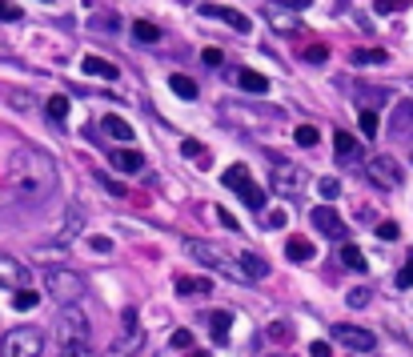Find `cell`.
Listing matches in <instances>:
<instances>
[{"instance_id":"obj_1","label":"cell","mask_w":413,"mask_h":357,"mask_svg":"<svg viewBox=\"0 0 413 357\" xmlns=\"http://www.w3.org/2000/svg\"><path fill=\"white\" fill-rule=\"evenodd\" d=\"M8 189L16 197H24V201H40V197L52 193V185H57V165L48 153L32 145H20L13 149V157H8Z\"/></svg>"},{"instance_id":"obj_2","label":"cell","mask_w":413,"mask_h":357,"mask_svg":"<svg viewBox=\"0 0 413 357\" xmlns=\"http://www.w3.org/2000/svg\"><path fill=\"white\" fill-rule=\"evenodd\" d=\"M57 349L68 354V357L89 354V317L77 309V301L61 309V321H57Z\"/></svg>"},{"instance_id":"obj_3","label":"cell","mask_w":413,"mask_h":357,"mask_svg":"<svg viewBox=\"0 0 413 357\" xmlns=\"http://www.w3.org/2000/svg\"><path fill=\"white\" fill-rule=\"evenodd\" d=\"M0 349H4V357H36V354H45V337L32 325H16V329L4 333Z\"/></svg>"},{"instance_id":"obj_4","label":"cell","mask_w":413,"mask_h":357,"mask_svg":"<svg viewBox=\"0 0 413 357\" xmlns=\"http://www.w3.org/2000/svg\"><path fill=\"white\" fill-rule=\"evenodd\" d=\"M305 185H309V173H305L297 161H285V157H277V161H273V193L301 197Z\"/></svg>"},{"instance_id":"obj_5","label":"cell","mask_w":413,"mask_h":357,"mask_svg":"<svg viewBox=\"0 0 413 357\" xmlns=\"http://www.w3.org/2000/svg\"><path fill=\"white\" fill-rule=\"evenodd\" d=\"M221 181L229 185V189H237V197L249 205V209H257V213L265 209V189H261V185L249 177V169H245V165H229Z\"/></svg>"},{"instance_id":"obj_6","label":"cell","mask_w":413,"mask_h":357,"mask_svg":"<svg viewBox=\"0 0 413 357\" xmlns=\"http://www.w3.org/2000/svg\"><path fill=\"white\" fill-rule=\"evenodd\" d=\"M45 289L57 305H73L80 293H84V277L73 273V269H52V273L45 277Z\"/></svg>"},{"instance_id":"obj_7","label":"cell","mask_w":413,"mask_h":357,"mask_svg":"<svg viewBox=\"0 0 413 357\" xmlns=\"http://www.w3.org/2000/svg\"><path fill=\"white\" fill-rule=\"evenodd\" d=\"M329 337H333L341 349H350V354H369V349H377V337H373L369 329H361V325H341L337 321L333 329H329Z\"/></svg>"},{"instance_id":"obj_8","label":"cell","mask_w":413,"mask_h":357,"mask_svg":"<svg viewBox=\"0 0 413 357\" xmlns=\"http://www.w3.org/2000/svg\"><path fill=\"white\" fill-rule=\"evenodd\" d=\"M265 20H269L273 33H281V36H297L301 33L297 8H289L285 0H265Z\"/></svg>"},{"instance_id":"obj_9","label":"cell","mask_w":413,"mask_h":357,"mask_svg":"<svg viewBox=\"0 0 413 357\" xmlns=\"http://www.w3.org/2000/svg\"><path fill=\"white\" fill-rule=\"evenodd\" d=\"M366 173H369V181L382 185V189H398L401 185V165H398V157H389V153L373 157V161L366 165Z\"/></svg>"},{"instance_id":"obj_10","label":"cell","mask_w":413,"mask_h":357,"mask_svg":"<svg viewBox=\"0 0 413 357\" xmlns=\"http://www.w3.org/2000/svg\"><path fill=\"white\" fill-rule=\"evenodd\" d=\"M197 13L205 20H225L233 33H253V20L245 17V13H237V8H225V4H197Z\"/></svg>"},{"instance_id":"obj_11","label":"cell","mask_w":413,"mask_h":357,"mask_svg":"<svg viewBox=\"0 0 413 357\" xmlns=\"http://www.w3.org/2000/svg\"><path fill=\"white\" fill-rule=\"evenodd\" d=\"M309 221L325 233V237H333V241H345V221L337 217V209H329V205H317V209L309 213Z\"/></svg>"},{"instance_id":"obj_12","label":"cell","mask_w":413,"mask_h":357,"mask_svg":"<svg viewBox=\"0 0 413 357\" xmlns=\"http://www.w3.org/2000/svg\"><path fill=\"white\" fill-rule=\"evenodd\" d=\"M0 285L4 289H24L29 285V269L16 257H8V253H0Z\"/></svg>"},{"instance_id":"obj_13","label":"cell","mask_w":413,"mask_h":357,"mask_svg":"<svg viewBox=\"0 0 413 357\" xmlns=\"http://www.w3.org/2000/svg\"><path fill=\"white\" fill-rule=\"evenodd\" d=\"M185 253H189L193 261H201V265H213V269H221V265H225L221 249H217V245H209V241H197V237L185 241Z\"/></svg>"},{"instance_id":"obj_14","label":"cell","mask_w":413,"mask_h":357,"mask_svg":"<svg viewBox=\"0 0 413 357\" xmlns=\"http://www.w3.org/2000/svg\"><path fill=\"white\" fill-rule=\"evenodd\" d=\"M205 325H209V333H213V341L225 345V341H229V329H233V313H229V309H213V313H205Z\"/></svg>"},{"instance_id":"obj_15","label":"cell","mask_w":413,"mask_h":357,"mask_svg":"<svg viewBox=\"0 0 413 357\" xmlns=\"http://www.w3.org/2000/svg\"><path fill=\"white\" fill-rule=\"evenodd\" d=\"M237 277H253V281H261V277H269V261L257 257V253H241L237 257V269H233Z\"/></svg>"},{"instance_id":"obj_16","label":"cell","mask_w":413,"mask_h":357,"mask_svg":"<svg viewBox=\"0 0 413 357\" xmlns=\"http://www.w3.org/2000/svg\"><path fill=\"white\" fill-rule=\"evenodd\" d=\"M333 149H337V161H361V141H357L353 132H345V129H337Z\"/></svg>"},{"instance_id":"obj_17","label":"cell","mask_w":413,"mask_h":357,"mask_svg":"<svg viewBox=\"0 0 413 357\" xmlns=\"http://www.w3.org/2000/svg\"><path fill=\"white\" fill-rule=\"evenodd\" d=\"M109 161H112L117 173H141V169H144V157L137 153V149H117Z\"/></svg>"},{"instance_id":"obj_18","label":"cell","mask_w":413,"mask_h":357,"mask_svg":"<svg viewBox=\"0 0 413 357\" xmlns=\"http://www.w3.org/2000/svg\"><path fill=\"white\" fill-rule=\"evenodd\" d=\"M80 68H84L89 77H100V81H117V77H121V68L112 65V61H105V56H84Z\"/></svg>"},{"instance_id":"obj_19","label":"cell","mask_w":413,"mask_h":357,"mask_svg":"<svg viewBox=\"0 0 413 357\" xmlns=\"http://www.w3.org/2000/svg\"><path fill=\"white\" fill-rule=\"evenodd\" d=\"M89 33L117 36V33H121V17H117V13H96V17H89Z\"/></svg>"},{"instance_id":"obj_20","label":"cell","mask_w":413,"mask_h":357,"mask_svg":"<svg viewBox=\"0 0 413 357\" xmlns=\"http://www.w3.org/2000/svg\"><path fill=\"white\" fill-rule=\"evenodd\" d=\"M100 129L109 132L112 141H121V145H128V141H133V125H128L125 116H117V113L105 116V121H100Z\"/></svg>"},{"instance_id":"obj_21","label":"cell","mask_w":413,"mask_h":357,"mask_svg":"<svg viewBox=\"0 0 413 357\" xmlns=\"http://www.w3.org/2000/svg\"><path fill=\"white\" fill-rule=\"evenodd\" d=\"M209 289H213V281H205V277H177V293L181 297H201Z\"/></svg>"},{"instance_id":"obj_22","label":"cell","mask_w":413,"mask_h":357,"mask_svg":"<svg viewBox=\"0 0 413 357\" xmlns=\"http://www.w3.org/2000/svg\"><path fill=\"white\" fill-rule=\"evenodd\" d=\"M341 265H345V269H353V273H366V269H369L366 253H361L357 245H341Z\"/></svg>"},{"instance_id":"obj_23","label":"cell","mask_w":413,"mask_h":357,"mask_svg":"<svg viewBox=\"0 0 413 357\" xmlns=\"http://www.w3.org/2000/svg\"><path fill=\"white\" fill-rule=\"evenodd\" d=\"M237 84L245 89V93H269V81H265L261 73H253V68H241V73H237Z\"/></svg>"},{"instance_id":"obj_24","label":"cell","mask_w":413,"mask_h":357,"mask_svg":"<svg viewBox=\"0 0 413 357\" xmlns=\"http://www.w3.org/2000/svg\"><path fill=\"white\" fill-rule=\"evenodd\" d=\"M285 257H289V261H297V265H305V261L313 257V245L305 241V237H289V245H285Z\"/></svg>"},{"instance_id":"obj_25","label":"cell","mask_w":413,"mask_h":357,"mask_svg":"<svg viewBox=\"0 0 413 357\" xmlns=\"http://www.w3.org/2000/svg\"><path fill=\"white\" fill-rule=\"evenodd\" d=\"M385 61H389V52H385V49H357V52H353V65H361V68L385 65Z\"/></svg>"},{"instance_id":"obj_26","label":"cell","mask_w":413,"mask_h":357,"mask_svg":"<svg viewBox=\"0 0 413 357\" xmlns=\"http://www.w3.org/2000/svg\"><path fill=\"white\" fill-rule=\"evenodd\" d=\"M169 84H173V93H177L181 100H197V81H189V77L173 73V77H169Z\"/></svg>"},{"instance_id":"obj_27","label":"cell","mask_w":413,"mask_h":357,"mask_svg":"<svg viewBox=\"0 0 413 357\" xmlns=\"http://www.w3.org/2000/svg\"><path fill=\"white\" fill-rule=\"evenodd\" d=\"M45 113H48V121H57V125H61L64 116H68V97L52 93V97H48V105H45Z\"/></svg>"},{"instance_id":"obj_28","label":"cell","mask_w":413,"mask_h":357,"mask_svg":"<svg viewBox=\"0 0 413 357\" xmlns=\"http://www.w3.org/2000/svg\"><path fill=\"white\" fill-rule=\"evenodd\" d=\"M133 36H137L141 45H157L160 29H157V24H149V20H137V24H133Z\"/></svg>"},{"instance_id":"obj_29","label":"cell","mask_w":413,"mask_h":357,"mask_svg":"<svg viewBox=\"0 0 413 357\" xmlns=\"http://www.w3.org/2000/svg\"><path fill=\"white\" fill-rule=\"evenodd\" d=\"M181 153H185V157H193L197 165H209V157H205V145H201L197 137H181Z\"/></svg>"},{"instance_id":"obj_30","label":"cell","mask_w":413,"mask_h":357,"mask_svg":"<svg viewBox=\"0 0 413 357\" xmlns=\"http://www.w3.org/2000/svg\"><path fill=\"white\" fill-rule=\"evenodd\" d=\"M289 213L285 209H261V229H285Z\"/></svg>"},{"instance_id":"obj_31","label":"cell","mask_w":413,"mask_h":357,"mask_svg":"<svg viewBox=\"0 0 413 357\" xmlns=\"http://www.w3.org/2000/svg\"><path fill=\"white\" fill-rule=\"evenodd\" d=\"M293 141H297L301 149H313V145L321 141V132L313 129V125H297V132H293Z\"/></svg>"},{"instance_id":"obj_32","label":"cell","mask_w":413,"mask_h":357,"mask_svg":"<svg viewBox=\"0 0 413 357\" xmlns=\"http://www.w3.org/2000/svg\"><path fill=\"white\" fill-rule=\"evenodd\" d=\"M317 193L325 197V201H337V197H341V181H337V177H321L317 181Z\"/></svg>"},{"instance_id":"obj_33","label":"cell","mask_w":413,"mask_h":357,"mask_svg":"<svg viewBox=\"0 0 413 357\" xmlns=\"http://www.w3.org/2000/svg\"><path fill=\"white\" fill-rule=\"evenodd\" d=\"M36 301H40V293H32L29 285H24V289H16V297H13L16 309H36Z\"/></svg>"},{"instance_id":"obj_34","label":"cell","mask_w":413,"mask_h":357,"mask_svg":"<svg viewBox=\"0 0 413 357\" xmlns=\"http://www.w3.org/2000/svg\"><path fill=\"white\" fill-rule=\"evenodd\" d=\"M401 8H410V0H373V13H401Z\"/></svg>"},{"instance_id":"obj_35","label":"cell","mask_w":413,"mask_h":357,"mask_svg":"<svg viewBox=\"0 0 413 357\" xmlns=\"http://www.w3.org/2000/svg\"><path fill=\"white\" fill-rule=\"evenodd\" d=\"M398 285L401 289H413V249L405 253V265H401V273H398Z\"/></svg>"},{"instance_id":"obj_36","label":"cell","mask_w":413,"mask_h":357,"mask_svg":"<svg viewBox=\"0 0 413 357\" xmlns=\"http://www.w3.org/2000/svg\"><path fill=\"white\" fill-rule=\"evenodd\" d=\"M305 61H309V65H325V61H329V49H325V45H309V49H305Z\"/></svg>"},{"instance_id":"obj_37","label":"cell","mask_w":413,"mask_h":357,"mask_svg":"<svg viewBox=\"0 0 413 357\" xmlns=\"http://www.w3.org/2000/svg\"><path fill=\"white\" fill-rule=\"evenodd\" d=\"M96 181H100V185H105V189H109L112 197H128V189L121 185V181H112L109 173H96Z\"/></svg>"},{"instance_id":"obj_38","label":"cell","mask_w":413,"mask_h":357,"mask_svg":"<svg viewBox=\"0 0 413 357\" xmlns=\"http://www.w3.org/2000/svg\"><path fill=\"white\" fill-rule=\"evenodd\" d=\"M377 129H382V121H377V113H361V132H366V137H377Z\"/></svg>"},{"instance_id":"obj_39","label":"cell","mask_w":413,"mask_h":357,"mask_svg":"<svg viewBox=\"0 0 413 357\" xmlns=\"http://www.w3.org/2000/svg\"><path fill=\"white\" fill-rule=\"evenodd\" d=\"M77 229H80V209H68V221H64V229H61V241H68Z\"/></svg>"},{"instance_id":"obj_40","label":"cell","mask_w":413,"mask_h":357,"mask_svg":"<svg viewBox=\"0 0 413 357\" xmlns=\"http://www.w3.org/2000/svg\"><path fill=\"white\" fill-rule=\"evenodd\" d=\"M377 237H382V241H398V237H401L398 221H382V225H377Z\"/></svg>"},{"instance_id":"obj_41","label":"cell","mask_w":413,"mask_h":357,"mask_svg":"<svg viewBox=\"0 0 413 357\" xmlns=\"http://www.w3.org/2000/svg\"><path fill=\"white\" fill-rule=\"evenodd\" d=\"M169 345H173V349H193V333L189 329H177L173 337H169Z\"/></svg>"},{"instance_id":"obj_42","label":"cell","mask_w":413,"mask_h":357,"mask_svg":"<svg viewBox=\"0 0 413 357\" xmlns=\"http://www.w3.org/2000/svg\"><path fill=\"white\" fill-rule=\"evenodd\" d=\"M289 337H293V329H289L285 321H273L269 325V341H289Z\"/></svg>"},{"instance_id":"obj_43","label":"cell","mask_w":413,"mask_h":357,"mask_svg":"<svg viewBox=\"0 0 413 357\" xmlns=\"http://www.w3.org/2000/svg\"><path fill=\"white\" fill-rule=\"evenodd\" d=\"M393 125H398V129L413 125V105H398V113H393Z\"/></svg>"},{"instance_id":"obj_44","label":"cell","mask_w":413,"mask_h":357,"mask_svg":"<svg viewBox=\"0 0 413 357\" xmlns=\"http://www.w3.org/2000/svg\"><path fill=\"white\" fill-rule=\"evenodd\" d=\"M0 20H20V4H13V0H0Z\"/></svg>"},{"instance_id":"obj_45","label":"cell","mask_w":413,"mask_h":357,"mask_svg":"<svg viewBox=\"0 0 413 357\" xmlns=\"http://www.w3.org/2000/svg\"><path fill=\"white\" fill-rule=\"evenodd\" d=\"M353 309H366L369 305V289H350V297H345Z\"/></svg>"},{"instance_id":"obj_46","label":"cell","mask_w":413,"mask_h":357,"mask_svg":"<svg viewBox=\"0 0 413 357\" xmlns=\"http://www.w3.org/2000/svg\"><path fill=\"white\" fill-rule=\"evenodd\" d=\"M121 325H125V333H128V337L137 333V309H133V305H128L125 313H121Z\"/></svg>"},{"instance_id":"obj_47","label":"cell","mask_w":413,"mask_h":357,"mask_svg":"<svg viewBox=\"0 0 413 357\" xmlns=\"http://www.w3.org/2000/svg\"><path fill=\"white\" fill-rule=\"evenodd\" d=\"M201 61H205L209 68H217V65L225 61V52H221V49H205V52H201Z\"/></svg>"},{"instance_id":"obj_48","label":"cell","mask_w":413,"mask_h":357,"mask_svg":"<svg viewBox=\"0 0 413 357\" xmlns=\"http://www.w3.org/2000/svg\"><path fill=\"white\" fill-rule=\"evenodd\" d=\"M217 221H221L225 229H241V225H237V217H233L229 209H221V205H217Z\"/></svg>"},{"instance_id":"obj_49","label":"cell","mask_w":413,"mask_h":357,"mask_svg":"<svg viewBox=\"0 0 413 357\" xmlns=\"http://www.w3.org/2000/svg\"><path fill=\"white\" fill-rule=\"evenodd\" d=\"M89 245H93L96 253H112V241H109V237H89Z\"/></svg>"},{"instance_id":"obj_50","label":"cell","mask_w":413,"mask_h":357,"mask_svg":"<svg viewBox=\"0 0 413 357\" xmlns=\"http://www.w3.org/2000/svg\"><path fill=\"white\" fill-rule=\"evenodd\" d=\"M309 354H313V357H329V341H313V345H309Z\"/></svg>"},{"instance_id":"obj_51","label":"cell","mask_w":413,"mask_h":357,"mask_svg":"<svg viewBox=\"0 0 413 357\" xmlns=\"http://www.w3.org/2000/svg\"><path fill=\"white\" fill-rule=\"evenodd\" d=\"M289 8H309V4H313V0H285Z\"/></svg>"},{"instance_id":"obj_52","label":"cell","mask_w":413,"mask_h":357,"mask_svg":"<svg viewBox=\"0 0 413 357\" xmlns=\"http://www.w3.org/2000/svg\"><path fill=\"white\" fill-rule=\"evenodd\" d=\"M45 4H52V0H45Z\"/></svg>"},{"instance_id":"obj_53","label":"cell","mask_w":413,"mask_h":357,"mask_svg":"<svg viewBox=\"0 0 413 357\" xmlns=\"http://www.w3.org/2000/svg\"><path fill=\"white\" fill-rule=\"evenodd\" d=\"M410 161H413V157H410Z\"/></svg>"}]
</instances>
